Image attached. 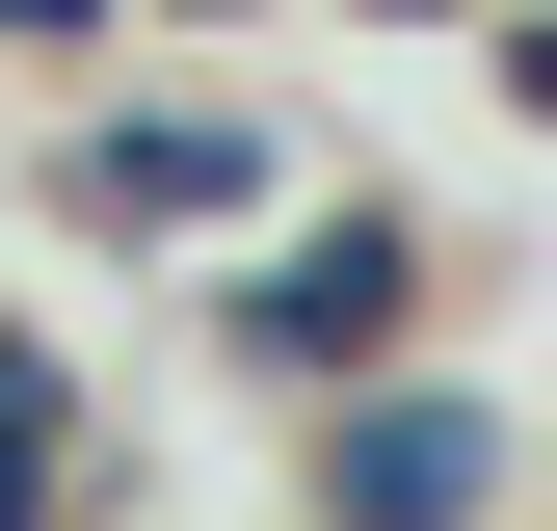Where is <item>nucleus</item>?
<instances>
[{
	"mask_svg": "<svg viewBox=\"0 0 557 531\" xmlns=\"http://www.w3.org/2000/svg\"><path fill=\"white\" fill-rule=\"evenodd\" d=\"M27 505H81V372L0 346V531H27Z\"/></svg>",
	"mask_w": 557,
	"mask_h": 531,
	"instance_id": "nucleus-4",
	"label": "nucleus"
},
{
	"mask_svg": "<svg viewBox=\"0 0 557 531\" xmlns=\"http://www.w3.org/2000/svg\"><path fill=\"white\" fill-rule=\"evenodd\" d=\"M0 27H81V0H0Z\"/></svg>",
	"mask_w": 557,
	"mask_h": 531,
	"instance_id": "nucleus-6",
	"label": "nucleus"
},
{
	"mask_svg": "<svg viewBox=\"0 0 557 531\" xmlns=\"http://www.w3.org/2000/svg\"><path fill=\"white\" fill-rule=\"evenodd\" d=\"M239 346H265V372H372V346H398V213H319V239H265Z\"/></svg>",
	"mask_w": 557,
	"mask_h": 531,
	"instance_id": "nucleus-1",
	"label": "nucleus"
},
{
	"mask_svg": "<svg viewBox=\"0 0 557 531\" xmlns=\"http://www.w3.org/2000/svg\"><path fill=\"white\" fill-rule=\"evenodd\" d=\"M505 81H531V107H557V0H531V27H505Z\"/></svg>",
	"mask_w": 557,
	"mask_h": 531,
	"instance_id": "nucleus-5",
	"label": "nucleus"
},
{
	"mask_svg": "<svg viewBox=\"0 0 557 531\" xmlns=\"http://www.w3.org/2000/svg\"><path fill=\"white\" fill-rule=\"evenodd\" d=\"M319 479L425 531V505H478V479H505V425H478V398H345V452H319Z\"/></svg>",
	"mask_w": 557,
	"mask_h": 531,
	"instance_id": "nucleus-3",
	"label": "nucleus"
},
{
	"mask_svg": "<svg viewBox=\"0 0 557 531\" xmlns=\"http://www.w3.org/2000/svg\"><path fill=\"white\" fill-rule=\"evenodd\" d=\"M53 186H81L107 239H213L239 186H265V133H213V107H160V133H81V160H53Z\"/></svg>",
	"mask_w": 557,
	"mask_h": 531,
	"instance_id": "nucleus-2",
	"label": "nucleus"
}]
</instances>
